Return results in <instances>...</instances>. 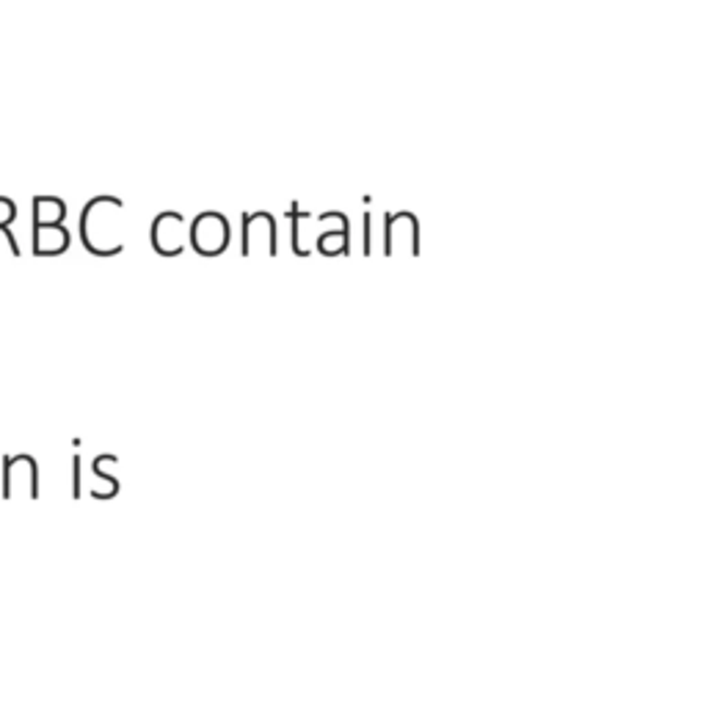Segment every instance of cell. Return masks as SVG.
Returning a JSON list of instances; mask_svg holds the SVG:
<instances>
[{
  "instance_id": "obj_1",
  "label": "cell",
  "mask_w": 706,
  "mask_h": 706,
  "mask_svg": "<svg viewBox=\"0 0 706 706\" xmlns=\"http://www.w3.org/2000/svg\"><path fill=\"white\" fill-rule=\"evenodd\" d=\"M117 212H122V199H117V196H97L83 207L81 238L83 246L92 254L111 257L124 248V243L119 241Z\"/></svg>"
},
{
  "instance_id": "obj_2",
  "label": "cell",
  "mask_w": 706,
  "mask_h": 706,
  "mask_svg": "<svg viewBox=\"0 0 706 706\" xmlns=\"http://www.w3.org/2000/svg\"><path fill=\"white\" fill-rule=\"evenodd\" d=\"M23 483L28 497H39V466H36V459L25 453L14 455V459L7 455L3 459V497L12 500L17 486H23Z\"/></svg>"
},
{
  "instance_id": "obj_3",
  "label": "cell",
  "mask_w": 706,
  "mask_h": 706,
  "mask_svg": "<svg viewBox=\"0 0 706 706\" xmlns=\"http://www.w3.org/2000/svg\"><path fill=\"white\" fill-rule=\"evenodd\" d=\"M384 252L392 257L398 254H419V230H417V218L412 212H398L387 216V235H384Z\"/></svg>"
},
{
  "instance_id": "obj_4",
  "label": "cell",
  "mask_w": 706,
  "mask_h": 706,
  "mask_svg": "<svg viewBox=\"0 0 706 706\" xmlns=\"http://www.w3.org/2000/svg\"><path fill=\"white\" fill-rule=\"evenodd\" d=\"M191 241H194V248L202 254H218L224 252L227 243H230V227H227V218L218 216V212H205V216L196 218L194 230H191Z\"/></svg>"
},
{
  "instance_id": "obj_5",
  "label": "cell",
  "mask_w": 706,
  "mask_h": 706,
  "mask_svg": "<svg viewBox=\"0 0 706 706\" xmlns=\"http://www.w3.org/2000/svg\"><path fill=\"white\" fill-rule=\"evenodd\" d=\"M180 235H183V216L180 212H160L153 224V246L160 254H180Z\"/></svg>"
},
{
  "instance_id": "obj_6",
  "label": "cell",
  "mask_w": 706,
  "mask_h": 706,
  "mask_svg": "<svg viewBox=\"0 0 706 706\" xmlns=\"http://www.w3.org/2000/svg\"><path fill=\"white\" fill-rule=\"evenodd\" d=\"M70 248V232L61 227H34V254L39 257H53Z\"/></svg>"
},
{
  "instance_id": "obj_7",
  "label": "cell",
  "mask_w": 706,
  "mask_h": 706,
  "mask_svg": "<svg viewBox=\"0 0 706 706\" xmlns=\"http://www.w3.org/2000/svg\"><path fill=\"white\" fill-rule=\"evenodd\" d=\"M66 218V205L59 196H36L34 227H61Z\"/></svg>"
},
{
  "instance_id": "obj_8",
  "label": "cell",
  "mask_w": 706,
  "mask_h": 706,
  "mask_svg": "<svg viewBox=\"0 0 706 706\" xmlns=\"http://www.w3.org/2000/svg\"><path fill=\"white\" fill-rule=\"evenodd\" d=\"M14 218H17V205L7 196H0V230H12Z\"/></svg>"
}]
</instances>
